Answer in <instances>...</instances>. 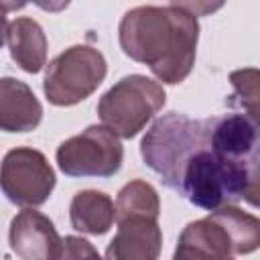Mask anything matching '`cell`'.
<instances>
[{"label":"cell","mask_w":260,"mask_h":260,"mask_svg":"<svg viewBox=\"0 0 260 260\" xmlns=\"http://www.w3.org/2000/svg\"><path fill=\"white\" fill-rule=\"evenodd\" d=\"M118 39L126 57L148 65L158 81L177 85L195 65L199 22L179 2L136 6L122 16Z\"/></svg>","instance_id":"6da1fadb"},{"label":"cell","mask_w":260,"mask_h":260,"mask_svg":"<svg viewBox=\"0 0 260 260\" xmlns=\"http://www.w3.org/2000/svg\"><path fill=\"white\" fill-rule=\"evenodd\" d=\"M207 142V120H193L181 112H169L152 122L140 142L144 165L160 181L177 191L179 175L187 158Z\"/></svg>","instance_id":"7a4b0ae2"},{"label":"cell","mask_w":260,"mask_h":260,"mask_svg":"<svg viewBox=\"0 0 260 260\" xmlns=\"http://www.w3.org/2000/svg\"><path fill=\"white\" fill-rule=\"evenodd\" d=\"M167 93L146 75L132 73L116 81L98 102L102 126L118 138H134L162 110Z\"/></svg>","instance_id":"3957f363"},{"label":"cell","mask_w":260,"mask_h":260,"mask_svg":"<svg viewBox=\"0 0 260 260\" xmlns=\"http://www.w3.org/2000/svg\"><path fill=\"white\" fill-rule=\"evenodd\" d=\"M108 63L91 45H73L59 53L45 71L43 91L53 106H75L104 81Z\"/></svg>","instance_id":"277c9868"},{"label":"cell","mask_w":260,"mask_h":260,"mask_svg":"<svg viewBox=\"0 0 260 260\" xmlns=\"http://www.w3.org/2000/svg\"><path fill=\"white\" fill-rule=\"evenodd\" d=\"M57 165L67 177L106 179L120 171L124 146L116 134L104 126H87L81 134L63 140L57 148Z\"/></svg>","instance_id":"5b68a950"},{"label":"cell","mask_w":260,"mask_h":260,"mask_svg":"<svg viewBox=\"0 0 260 260\" xmlns=\"http://www.w3.org/2000/svg\"><path fill=\"white\" fill-rule=\"evenodd\" d=\"M55 171L47 156L30 146L8 150L0 162V189L18 207L43 205L55 189Z\"/></svg>","instance_id":"8992f818"},{"label":"cell","mask_w":260,"mask_h":260,"mask_svg":"<svg viewBox=\"0 0 260 260\" xmlns=\"http://www.w3.org/2000/svg\"><path fill=\"white\" fill-rule=\"evenodd\" d=\"M258 122L234 112L207 118L209 148L236 165H258Z\"/></svg>","instance_id":"52a82bcc"},{"label":"cell","mask_w":260,"mask_h":260,"mask_svg":"<svg viewBox=\"0 0 260 260\" xmlns=\"http://www.w3.org/2000/svg\"><path fill=\"white\" fill-rule=\"evenodd\" d=\"M8 242L20 260H57L63 248V238L57 234L53 221L32 207L12 217Z\"/></svg>","instance_id":"ba28073f"},{"label":"cell","mask_w":260,"mask_h":260,"mask_svg":"<svg viewBox=\"0 0 260 260\" xmlns=\"http://www.w3.org/2000/svg\"><path fill=\"white\" fill-rule=\"evenodd\" d=\"M150 215H128L116 219L118 232L106 248V260H158L162 232Z\"/></svg>","instance_id":"9c48e42d"},{"label":"cell","mask_w":260,"mask_h":260,"mask_svg":"<svg viewBox=\"0 0 260 260\" xmlns=\"http://www.w3.org/2000/svg\"><path fill=\"white\" fill-rule=\"evenodd\" d=\"M234 256L236 250L228 232L209 213L207 217L185 225L173 260H234Z\"/></svg>","instance_id":"30bf717a"},{"label":"cell","mask_w":260,"mask_h":260,"mask_svg":"<svg viewBox=\"0 0 260 260\" xmlns=\"http://www.w3.org/2000/svg\"><path fill=\"white\" fill-rule=\"evenodd\" d=\"M43 120V106L35 91L16 77H0V130L30 132Z\"/></svg>","instance_id":"8fae6325"},{"label":"cell","mask_w":260,"mask_h":260,"mask_svg":"<svg viewBox=\"0 0 260 260\" xmlns=\"http://www.w3.org/2000/svg\"><path fill=\"white\" fill-rule=\"evenodd\" d=\"M6 43L12 61L26 73H39L47 65V37L43 26L28 16L8 22Z\"/></svg>","instance_id":"7c38bea8"},{"label":"cell","mask_w":260,"mask_h":260,"mask_svg":"<svg viewBox=\"0 0 260 260\" xmlns=\"http://www.w3.org/2000/svg\"><path fill=\"white\" fill-rule=\"evenodd\" d=\"M69 221L71 228L81 234L104 236L114 223L112 197L95 189H83L75 193L69 205Z\"/></svg>","instance_id":"4fadbf2b"},{"label":"cell","mask_w":260,"mask_h":260,"mask_svg":"<svg viewBox=\"0 0 260 260\" xmlns=\"http://www.w3.org/2000/svg\"><path fill=\"white\" fill-rule=\"evenodd\" d=\"M211 215L221 223V228L228 232L236 254H252L260 246V221L256 215L240 209L238 205H223Z\"/></svg>","instance_id":"5bb4252c"},{"label":"cell","mask_w":260,"mask_h":260,"mask_svg":"<svg viewBox=\"0 0 260 260\" xmlns=\"http://www.w3.org/2000/svg\"><path fill=\"white\" fill-rule=\"evenodd\" d=\"M158 213H160V199L156 189L150 183L142 179H134L118 191V197L114 203V221L128 215L158 217Z\"/></svg>","instance_id":"9a60e30c"},{"label":"cell","mask_w":260,"mask_h":260,"mask_svg":"<svg viewBox=\"0 0 260 260\" xmlns=\"http://www.w3.org/2000/svg\"><path fill=\"white\" fill-rule=\"evenodd\" d=\"M234 93L228 98L230 108L242 110L248 118L258 122V69H238L230 75Z\"/></svg>","instance_id":"2e32d148"},{"label":"cell","mask_w":260,"mask_h":260,"mask_svg":"<svg viewBox=\"0 0 260 260\" xmlns=\"http://www.w3.org/2000/svg\"><path fill=\"white\" fill-rule=\"evenodd\" d=\"M57 260H104V258L98 254V250L85 238L65 236L63 248H61V254Z\"/></svg>","instance_id":"e0dca14e"},{"label":"cell","mask_w":260,"mask_h":260,"mask_svg":"<svg viewBox=\"0 0 260 260\" xmlns=\"http://www.w3.org/2000/svg\"><path fill=\"white\" fill-rule=\"evenodd\" d=\"M22 6H24V4H6V2H0V47L4 45L6 32H8V18H6L8 10H12V8H22Z\"/></svg>","instance_id":"ac0fdd59"}]
</instances>
